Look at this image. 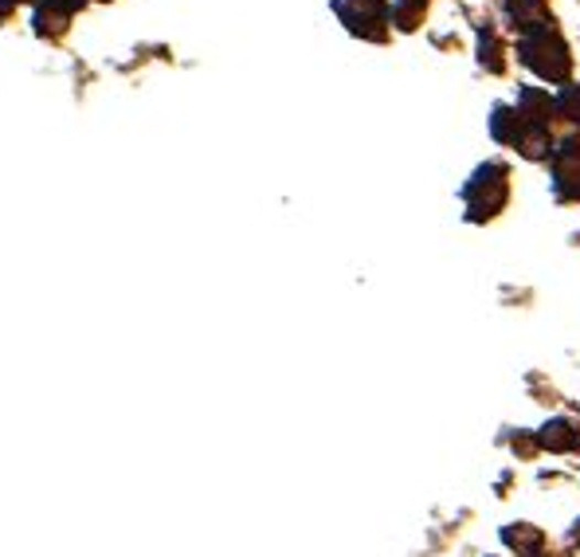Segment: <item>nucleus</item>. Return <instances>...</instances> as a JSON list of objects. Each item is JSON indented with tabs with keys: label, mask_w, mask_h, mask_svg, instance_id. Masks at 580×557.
I'll return each mask as SVG.
<instances>
[{
	"label": "nucleus",
	"mask_w": 580,
	"mask_h": 557,
	"mask_svg": "<svg viewBox=\"0 0 580 557\" xmlns=\"http://www.w3.org/2000/svg\"><path fill=\"white\" fill-rule=\"evenodd\" d=\"M518 55L526 67H534L541 79L549 83H565L572 72V55H569V44L561 40L554 24L549 28H537V32H526L518 44Z\"/></svg>",
	"instance_id": "1"
},
{
	"label": "nucleus",
	"mask_w": 580,
	"mask_h": 557,
	"mask_svg": "<svg viewBox=\"0 0 580 557\" xmlns=\"http://www.w3.org/2000/svg\"><path fill=\"white\" fill-rule=\"evenodd\" d=\"M463 196H466V216H471V221H491V216H498L502 208H506V201H511V169L498 165V161L475 169V178L466 181Z\"/></svg>",
	"instance_id": "2"
},
{
	"label": "nucleus",
	"mask_w": 580,
	"mask_h": 557,
	"mask_svg": "<svg viewBox=\"0 0 580 557\" xmlns=\"http://www.w3.org/2000/svg\"><path fill=\"white\" fill-rule=\"evenodd\" d=\"M554 189L561 201H580V138H569L561 150H554Z\"/></svg>",
	"instance_id": "3"
},
{
	"label": "nucleus",
	"mask_w": 580,
	"mask_h": 557,
	"mask_svg": "<svg viewBox=\"0 0 580 557\" xmlns=\"http://www.w3.org/2000/svg\"><path fill=\"white\" fill-rule=\"evenodd\" d=\"M502 542L511 549H518V557H541L546 549V534L529 526V522H511V526H502Z\"/></svg>",
	"instance_id": "4"
},
{
	"label": "nucleus",
	"mask_w": 580,
	"mask_h": 557,
	"mask_svg": "<svg viewBox=\"0 0 580 557\" xmlns=\"http://www.w3.org/2000/svg\"><path fill=\"white\" fill-rule=\"evenodd\" d=\"M334 9L342 12V20L353 28V32H361L369 20H377L380 24V17H385V0H337Z\"/></svg>",
	"instance_id": "5"
},
{
	"label": "nucleus",
	"mask_w": 580,
	"mask_h": 557,
	"mask_svg": "<svg viewBox=\"0 0 580 557\" xmlns=\"http://www.w3.org/2000/svg\"><path fill=\"white\" fill-rule=\"evenodd\" d=\"M537 443H541L546 451H557V456H561V451L580 448V432L569 425V420H549V425L537 432Z\"/></svg>",
	"instance_id": "6"
},
{
	"label": "nucleus",
	"mask_w": 580,
	"mask_h": 557,
	"mask_svg": "<svg viewBox=\"0 0 580 557\" xmlns=\"http://www.w3.org/2000/svg\"><path fill=\"white\" fill-rule=\"evenodd\" d=\"M511 17L522 32H537V28H549L554 17H549L546 0H511Z\"/></svg>",
	"instance_id": "7"
},
{
	"label": "nucleus",
	"mask_w": 580,
	"mask_h": 557,
	"mask_svg": "<svg viewBox=\"0 0 580 557\" xmlns=\"http://www.w3.org/2000/svg\"><path fill=\"white\" fill-rule=\"evenodd\" d=\"M554 110L561 118H569L572 126H580V87H565L561 95H557Z\"/></svg>",
	"instance_id": "8"
},
{
	"label": "nucleus",
	"mask_w": 580,
	"mask_h": 557,
	"mask_svg": "<svg viewBox=\"0 0 580 557\" xmlns=\"http://www.w3.org/2000/svg\"><path fill=\"white\" fill-rule=\"evenodd\" d=\"M483 67H491V72H502L498 47H494V40H491V36H483Z\"/></svg>",
	"instance_id": "9"
},
{
	"label": "nucleus",
	"mask_w": 580,
	"mask_h": 557,
	"mask_svg": "<svg viewBox=\"0 0 580 557\" xmlns=\"http://www.w3.org/2000/svg\"><path fill=\"white\" fill-rule=\"evenodd\" d=\"M577 538H580V522H577Z\"/></svg>",
	"instance_id": "10"
}]
</instances>
